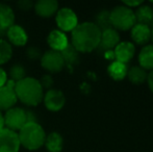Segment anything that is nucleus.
<instances>
[{
  "mask_svg": "<svg viewBox=\"0 0 153 152\" xmlns=\"http://www.w3.org/2000/svg\"><path fill=\"white\" fill-rule=\"evenodd\" d=\"M142 3H143L142 1H124L123 2V5L131 8V7H137V6H141Z\"/></svg>",
  "mask_w": 153,
  "mask_h": 152,
  "instance_id": "31",
  "label": "nucleus"
},
{
  "mask_svg": "<svg viewBox=\"0 0 153 152\" xmlns=\"http://www.w3.org/2000/svg\"><path fill=\"white\" fill-rule=\"evenodd\" d=\"M134 16L137 23L150 26L153 19V8L149 5H141L134 13Z\"/></svg>",
  "mask_w": 153,
  "mask_h": 152,
  "instance_id": "21",
  "label": "nucleus"
},
{
  "mask_svg": "<svg viewBox=\"0 0 153 152\" xmlns=\"http://www.w3.org/2000/svg\"><path fill=\"white\" fill-rule=\"evenodd\" d=\"M127 72H128V68H127L126 64L120 63L118 61L111 62V65L107 68V73H108L109 77L117 81L123 80L127 76Z\"/></svg>",
  "mask_w": 153,
  "mask_h": 152,
  "instance_id": "18",
  "label": "nucleus"
},
{
  "mask_svg": "<svg viewBox=\"0 0 153 152\" xmlns=\"http://www.w3.org/2000/svg\"><path fill=\"white\" fill-rule=\"evenodd\" d=\"M147 81H148V85H149V89L151 90V92L153 93V70L148 74Z\"/></svg>",
  "mask_w": 153,
  "mask_h": 152,
  "instance_id": "32",
  "label": "nucleus"
},
{
  "mask_svg": "<svg viewBox=\"0 0 153 152\" xmlns=\"http://www.w3.org/2000/svg\"><path fill=\"white\" fill-rule=\"evenodd\" d=\"M13 56L12 45L5 40L0 39V65L6 64Z\"/></svg>",
  "mask_w": 153,
  "mask_h": 152,
  "instance_id": "25",
  "label": "nucleus"
},
{
  "mask_svg": "<svg viewBox=\"0 0 153 152\" xmlns=\"http://www.w3.org/2000/svg\"><path fill=\"white\" fill-rule=\"evenodd\" d=\"M135 53V47L131 42H120L114 50L116 61L127 64L131 61Z\"/></svg>",
  "mask_w": 153,
  "mask_h": 152,
  "instance_id": "11",
  "label": "nucleus"
},
{
  "mask_svg": "<svg viewBox=\"0 0 153 152\" xmlns=\"http://www.w3.org/2000/svg\"><path fill=\"white\" fill-rule=\"evenodd\" d=\"M95 24L100 29V31H103L108 28H113L111 22V14H109L108 10H101L100 13H98L96 16Z\"/></svg>",
  "mask_w": 153,
  "mask_h": 152,
  "instance_id": "24",
  "label": "nucleus"
},
{
  "mask_svg": "<svg viewBox=\"0 0 153 152\" xmlns=\"http://www.w3.org/2000/svg\"><path fill=\"white\" fill-rule=\"evenodd\" d=\"M44 145L49 152H61L64 146V140L59 132L53 131L46 136Z\"/></svg>",
  "mask_w": 153,
  "mask_h": 152,
  "instance_id": "19",
  "label": "nucleus"
},
{
  "mask_svg": "<svg viewBox=\"0 0 153 152\" xmlns=\"http://www.w3.org/2000/svg\"><path fill=\"white\" fill-rule=\"evenodd\" d=\"M151 40L153 42V28H151Z\"/></svg>",
  "mask_w": 153,
  "mask_h": 152,
  "instance_id": "34",
  "label": "nucleus"
},
{
  "mask_svg": "<svg viewBox=\"0 0 153 152\" xmlns=\"http://www.w3.org/2000/svg\"><path fill=\"white\" fill-rule=\"evenodd\" d=\"M26 55L31 61H36V59H41V57H42V52H41V50L38 47H30V48L27 49Z\"/></svg>",
  "mask_w": 153,
  "mask_h": 152,
  "instance_id": "27",
  "label": "nucleus"
},
{
  "mask_svg": "<svg viewBox=\"0 0 153 152\" xmlns=\"http://www.w3.org/2000/svg\"><path fill=\"white\" fill-rule=\"evenodd\" d=\"M15 23V13L10 5L0 3V31L7 30Z\"/></svg>",
  "mask_w": 153,
  "mask_h": 152,
  "instance_id": "17",
  "label": "nucleus"
},
{
  "mask_svg": "<svg viewBox=\"0 0 153 152\" xmlns=\"http://www.w3.org/2000/svg\"><path fill=\"white\" fill-rule=\"evenodd\" d=\"M43 101L46 108L50 112H59L66 103V97L59 90L50 89L44 94Z\"/></svg>",
  "mask_w": 153,
  "mask_h": 152,
  "instance_id": "10",
  "label": "nucleus"
},
{
  "mask_svg": "<svg viewBox=\"0 0 153 152\" xmlns=\"http://www.w3.org/2000/svg\"><path fill=\"white\" fill-rule=\"evenodd\" d=\"M39 81H40L43 90L44 89L50 90V87L53 85V78H52V76L49 75V74H45V75H43Z\"/></svg>",
  "mask_w": 153,
  "mask_h": 152,
  "instance_id": "28",
  "label": "nucleus"
},
{
  "mask_svg": "<svg viewBox=\"0 0 153 152\" xmlns=\"http://www.w3.org/2000/svg\"><path fill=\"white\" fill-rule=\"evenodd\" d=\"M15 87L16 82L12 79H7L5 85L0 87V110H8L10 108H13L17 99L16 93H15Z\"/></svg>",
  "mask_w": 153,
  "mask_h": 152,
  "instance_id": "8",
  "label": "nucleus"
},
{
  "mask_svg": "<svg viewBox=\"0 0 153 152\" xmlns=\"http://www.w3.org/2000/svg\"><path fill=\"white\" fill-rule=\"evenodd\" d=\"M109 14L111 26L115 29L124 31L129 30L137 24L134 12L125 5L116 6L113 10L109 12Z\"/></svg>",
  "mask_w": 153,
  "mask_h": 152,
  "instance_id": "4",
  "label": "nucleus"
},
{
  "mask_svg": "<svg viewBox=\"0 0 153 152\" xmlns=\"http://www.w3.org/2000/svg\"><path fill=\"white\" fill-rule=\"evenodd\" d=\"M6 36L10 41V44H13L15 46L22 47L25 46L28 40V36L25 29L20 25L14 24L6 30Z\"/></svg>",
  "mask_w": 153,
  "mask_h": 152,
  "instance_id": "13",
  "label": "nucleus"
},
{
  "mask_svg": "<svg viewBox=\"0 0 153 152\" xmlns=\"http://www.w3.org/2000/svg\"><path fill=\"white\" fill-rule=\"evenodd\" d=\"M20 140L18 133L7 128L0 130V152H19Z\"/></svg>",
  "mask_w": 153,
  "mask_h": 152,
  "instance_id": "9",
  "label": "nucleus"
},
{
  "mask_svg": "<svg viewBox=\"0 0 153 152\" xmlns=\"http://www.w3.org/2000/svg\"><path fill=\"white\" fill-rule=\"evenodd\" d=\"M41 65L46 71L50 73L61 72L65 67V61L61 52L54 50H47L41 57Z\"/></svg>",
  "mask_w": 153,
  "mask_h": 152,
  "instance_id": "7",
  "label": "nucleus"
},
{
  "mask_svg": "<svg viewBox=\"0 0 153 152\" xmlns=\"http://www.w3.org/2000/svg\"><path fill=\"white\" fill-rule=\"evenodd\" d=\"M127 77L133 85H142L147 80L148 74L145 69H143L140 66H133L130 69H128Z\"/></svg>",
  "mask_w": 153,
  "mask_h": 152,
  "instance_id": "22",
  "label": "nucleus"
},
{
  "mask_svg": "<svg viewBox=\"0 0 153 152\" xmlns=\"http://www.w3.org/2000/svg\"><path fill=\"white\" fill-rule=\"evenodd\" d=\"M18 136L21 146L30 151L40 149L46 140L45 130L38 122L26 123L19 130Z\"/></svg>",
  "mask_w": 153,
  "mask_h": 152,
  "instance_id": "3",
  "label": "nucleus"
},
{
  "mask_svg": "<svg viewBox=\"0 0 153 152\" xmlns=\"http://www.w3.org/2000/svg\"><path fill=\"white\" fill-rule=\"evenodd\" d=\"M55 22L59 30L62 33H66V31L72 33L73 29L78 25V19L73 10L69 7H62L57 10Z\"/></svg>",
  "mask_w": 153,
  "mask_h": 152,
  "instance_id": "6",
  "label": "nucleus"
},
{
  "mask_svg": "<svg viewBox=\"0 0 153 152\" xmlns=\"http://www.w3.org/2000/svg\"><path fill=\"white\" fill-rule=\"evenodd\" d=\"M3 128H5V126H4V116L2 115V112L0 110V130L3 129Z\"/></svg>",
  "mask_w": 153,
  "mask_h": 152,
  "instance_id": "33",
  "label": "nucleus"
},
{
  "mask_svg": "<svg viewBox=\"0 0 153 152\" xmlns=\"http://www.w3.org/2000/svg\"><path fill=\"white\" fill-rule=\"evenodd\" d=\"M140 67L145 70H153V45H146L139 54Z\"/></svg>",
  "mask_w": 153,
  "mask_h": 152,
  "instance_id": "20",
  "label": "nucleus"
},
{
  "mask_svg": "<svg viewBox=\"0 0 153 152\" xmlns=\"http://www.w3.org/2000/svg\"><path fill=\"white\" fill-rule=\"evenodd\" d=\"M27 123L26 110L20 108H13L6 110L4 115V126L7 129L17 132Z\"/></svg>",
  "mask_w": 153,
  "mask_h": 152,
  "instance_id": "5",
  "label": "nucleus"
},
{
  "mask_svg": "<svg viewBox=\"0 0 153 152\" xmlns=\"http://www.w3.org/2000/svg\"><path fill=\"white\" fill-rule=\"evenodd\" d=\"M17 5L21 10H30L34 6V3L30 0H21L17 3Z\"/></svg>",
  "mask_w": 153,
  "mask_h": 152,
  "instance_id": "29",
  "label": "nucleus"
},
{
  "mask_svg": "<svg viewBox=\"0 0 153 152\" xmlns=\"http://www.w3.org/2000/svg\"><path fill=\"white\" fill-rule=\"evenodd\" d=\"M10 77L15 82L22 80L23 78L26 77V71H25L24 67L21 64H16V65L12 66V68L10 69Z\"/></svg>",
  "mask_w": 153,
  "mask_h": 152,
  "instance_id": "26",
  "label": "nucleus"
},
{
  "mask_svg": "<svg viewBox=\"0 0 153 152\" xmlns=\"http://www.w3.org/2000/svg\"><path fill=\"white\" fill-rule=\"evenodd\" d=\"M6 81H7V74H6V72L0 67V87L5 85Z\"/></svg>",
  "mask_w": 153,
  "mask_h": 152,
  "instance_id": "30",
  "label": "nucleus"
},
{
  "mask_svg": "<svg viewBox=\"0 0 153 152\" xmlns=\"http://www.w3.org/2000/svg\"><path fill=\"white\" fill-rule=\"evenodd\" d=\"M47 43L51 50L62 52L69 45V40L65 33H62L59 29H54L49 33L47 37Z\"/></svg>",
  "mask_w": 153,
  "mask_h": 152,
  "instance_id": "12",
  "label": "nucleus"
},
{
  "mask_svg": "<svg viewBox=\"0 0 153 152\" xmlns=\"http://www.w3.org/2000/svg\"><path fill=\"white\" fill-rule=\"evenodd\" d=\"M131 39L137 45H146L151 40V28L147 25L137 24L131 28Z\"/></svg>",
  "mask_w": 153,
  "mask_h": 152,
  "instance_id": "16",
  "label": "nucleus"
},
{
  "mask_svg": "<svg viewBox=\"0 0 153 152\" xmlns=\"http://www.w3.org/2000/svg\"><path fill=\"white\" fill-rule=\"evenodd\" d=\"M101 31L94 22H82L72 30V46L78 52L88 53L99 47Z\"/></svg>",
  "mask_w": 153,
  "mask_h": 152,
  "instance_id": "1",
  "label": "nucleus"
},
{
  "mask_svg": "<svg viewBox=\"0 0 153 152\" xmlns=\"http://www.w3.org/2000/svg\"><path fill=\"white\" fill-rule=\"evenodd\" d=\"M61 53L62 55V59L65 61V65H68L71 67V66H74L76 64H78L79 52L71 44H69Z\"/></svg>",
  "mask_w": 153,
  "mask_h": 152,
  "instance_id": "23",
  "label": "nucleus"
},
{
  "mask_svg": "<svg viewBox=\"0 0 153 152\" xmlns=\"http://www.w3.org/2000/svg\"><path fill=\"white\" fill-rule=\"evenodd\" d=\"M34 10L42 18H49L59 10V2L55 0H40L34 3Z\"/></svg>",
  "mask_w": 153,
  "mask_h": 152,
  "instance_id": "15",
  "label": "nucleus"
},
{
  "mask_svg": "<svg viewBox=\"0 0 153 152\" xmlns=\"http://www.w3.org/2000/svg\"><path fill=\"white\" fill-rule=\"evenodd\" d=\"M15 93L17 99L27 106L39 105L44 98V91L40 81L32 77H25L16 82Z\"/></svg>",
  "mask_w": 153,
  "mask_h": 152,
  "instance_id": "2",
  "label": "nucleus"
},
{
  "mask_svg": "<svg viewBox=\"0 0 153 152\" xmlns=\"http://www.w3.org/2000/svg\"><path fill=\"white\" fill-rule=\"evenodd\" d=\"M120 43V36L115 28H108L101 31L100 44L99 46L105 51H109L115 49Z\"/></svg>",
  "mask_w": 153,
  "mask_h": 152,
  "instance_id": "14",
  "label": "nucleus"
}]
</instances>
